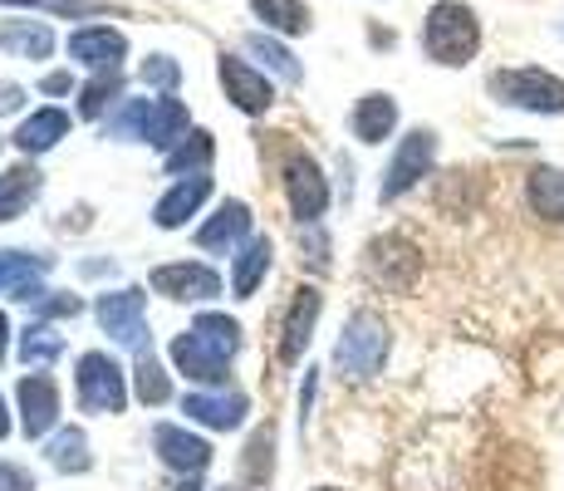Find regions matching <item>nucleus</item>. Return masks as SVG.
<instances>
[{"label":"nucleus","mask_w":564,"mask_h":491,"mask_svg":"<svg viewBox=\"0 0 564 491\" xmlns=\"http://www.w3.org/2000/svg\"><path fill=\"white\" fill-rule=\"evenodd\" d=\"M422 50H427V60L447 64V70L471 64L476 50H481V20H476V10L462 6V0H437L427 10V20H422Z\"/></svg>","instance_id":"nucleus-1"},{"label":"nucleus","mask_w":564,"mask_h":491,"mask_svg":"<svg viewBox=\"0 0 564 491\" xmlns=\"http://www.w3.org/2000/svg\"><path fill=\"white\" fill-rule=\"evenodd\" d=\"M182 128H187V108L177 98H133V104H123L108 118L113 138H138V143L153 148H167L172 138H182Z\"/></svg>","instance_id":"nucleus-2"},{"label":"nucleus","mask_w":564,"mask_h":491,"mask_svg":"<svg viewBox=\"0 0 564 491\" xmlns=\"http://www.w3.org/2000/svg\"><path fill=\"white\" fill-rule=\"evenodd\" d=\"M388 344H393L388 324L378 320V314L359 310L349 324H344L339 344H334V364H339L349 378H373L378 369H383V359H388Z\"/></svg>","instance_id":"nucleus-3"},{"label":"nucleus","mask_w":564,"mask_h":491,"mask_svg":"<svg viewBox=\"0 0 564 491\" xmlns=\"http://www.w3.org/2000/svg\"><path fill=\"white\" fill-rule=\"evenodd\" d=\"M491 94L511 108H525V114H564V79L550 70H496L491 74Z\"/></svg>","instance_id":"nucleus-4"},{"label":"nucleus","mask_w":564,"mask_h":491,"mask_svg":"<svg viewBox=\"0 0 564 491\" xmlns=\"http://www.w3.org/2000/svg\"><path fill=\"white\" fill-rule=\"evenodd\" d=\"M432 162H437V134H432V128H412L403 143H398L393 162H388L378 196H383V202H398V196H408L432 172Z\"/></svg>","instance_id":"nucleus-5"},{"label":"nucleus","mask_w":564,"mask_h":491,"mask_svg":"<svg viewBox=\"0 0 564 491\" xmlns=\"http://www.w3.org/2000/svg\"><path fill=\"white\" fill-rule=\"evenodd\" d=\"M74 384H79L84 413H123V403H128L123 369H118L108 354H84Z\"/></svg>","instance_id":"nucleus-6"},{"label":"nucleus","mask_w":564,"mask_h":491,"mask_svg":"<svg viewBox=\"0 0 564 491\" xmlns=\"http://www.w3.org/2000/svg\"><path fill=\"white\" fill-rule=\"evenodd\" d=\"M368 276L383 290L403 295V290H412V280L422 276V250L412 246L408 236H378V242L368 246Z\"/></svg>","instance_id":"nucleus-7"},{"label":"nucleus","mask_w":564,"mask_h":491,"mask_svg":"<svg viewBox=\"0 0 564 491\" xmlns=\"http://www.w3.org/2000/svg\"><path fill=\"white\" fill-rule=\"evenodd\" d=\"M285 192H290V212L300 216V222H319V212L329 206V188H324V172L319 162L310 158V152H290L285 162Z\"/></svg>","instance_id":"nucleus-8"},{"label":"nucleus","mask_w":564,"mask_h":491,"mask_svg":"<svg viewBox=\"0 0 564 491\" xmlns=\"http://www.w3.org/2000/svg\"><path fill=\"white\" fill-rule=\"evenodd\" d=\"M99 324L113 334L118 344H143V330H148V300L143 290H113V295H99Z\"/></svg>","instance_id":"nucleus-9"},{"label":"nucleus","mask_w":564,"mask_h":491,"mask_svg":"<svg viewBox=\"0 0 564 491\" xmlns=\"http://www.w3.org/2000/svg\"><path fill=\"white\" fill-rule=\"evenodd\" d=\"M15 398H20V428H25V438H45L54 428V418H59V388H54V378L25 374Z\"/></svg>","instance_id":"nucleus-10"},{"label":"nucleus","mask_w":564,"mask_h":491,"mask_svg":"<svg viewBox=\"0 0 564 491\" xmlns=\"http://www.w3.org/2000/svg\"><path fill=\"white\" fill-rule=\"evenodd\" d=\"M153 290L167 295V300H212V295H221V276H216L212 266L182 260V266H158L153 270Z\"/></svg>","instance_id":"nucleus-11"},{"label":"nucleus","mask_w":564,"mask_h":491,"mask_svg":"<svg viewBox=\"0 0 564 491\" xmlns=\"http://www.w3.org/2000/svg\"><path fill=\"white\" fill-rule=\"evenodd\" d=\"M172 364H177L187 378H197V384H221L226 378V354L212 340H202L197 330L172 340Z\"/></svg>","instance_id":"nucleus-12"},{"label":"nucleus","mask_w":564,"mask_h":491,"mask_svg":"<svg viewBox=\"0 0 564 491\" xmlns=\"http://www.w3.org/2000/svg\"><path fill=\"white\" fill-rule=\"evenodd\" d=\"M182 413H187L192 423H202V428L231 433V428H241L246 423V398L241 393H187Z\"/></svg>","instance_id":"nucleus-13"},{"label":"nucleus","mask_w":564,"mask_h":491,"mask_svg":"<svg viewBox=\"0 0 564 491\" xmlns=\"http://www.w3.org/2000/svg\"><path fill=\"white\" fill-rule=\"evenodd\" d=\"M221 84H226V94H231V104L236 108H246V114H265L270 108V84H265V74H256L246 60H231L226 54L221 60Z\"/></svg>","instance_id":"nucleus-14"},{"label":"nucleus","mask_w":564,"mask_h":491,"mask_svg":"<svg viewBox=\"0 0 564 491\" xmlns=\"http://www.w3.org/2000/svg\"><path fill=\"white\" fill-rule=\"evenodd\" d=\"M153 447H158V457L167 467H177V472H192V477H197L202 467L212 462V447H206V438H192V433L172 428V423H162V428L153 433Z\"/></svg>","instance_id":"nucleus-15"},{"label":"nucleus","mask_w":564,"mask_h":491,"mask_svg":"<svg viewBox=\"0 0 564 491\" xmlns=\"http://www.w3.org/2000/svg\"><path fill=\"white\" fill-rule=\"evenodd\" d=\"M354 138L359 143H383L388 134L398 128V98L393 94H364L359 104H354Z\"/></svg>","instance_id":"nucleus-16"},{"label":"nucleus","mask_w":564,"mask_h":491,"mask_svg":"<svg viewBox=\"0 0 564 491\" xmlns=\"http://www.w3.org/2000/svg\"><path fill=\"white\" fill-rule=\"evenodd\" d=\"M319 290H295V305H290V314H285V340H280V359L285 364H295L300 354L310 349V330H314V320H319Z\"/></svg>","instance_id":"nucleus-17"},{"label":"nucleus","mask_w":564,"mask_h":491,"mask_svg":"<svg viewBox=\"0 0 564 491\" xmlns=\"http://www.w3.org/2000/svg\"><path fill=\"white\" fill-rule=\"evenodd\" d=\"M123 35L118 30H108V25H94V30H79V35H69V54L74 60H84L89 70H118V60H123Z\"/></svg>","instance_id":"nucleus-18"},{"label":"nucleus","mask_w":564,"mask_h":491,"mask_svg":"<svg viewBox=\"0 0 564 491\" xmlns=\"http://www.w3.org/2000/svg\"><path fill=\"white\" fill-rule=\"evenodd\" d=\"M525 202L540 222L564 226V168H535L525 178Z\"/></svg>","instance_id":"nucleus-19"},{"label":"nucleus","mask_w":564,"mask_h":491,"mask_svg":"<svg viewBox=\"0 0 564 491\" xmlns=\"http://www.w3.org/2000/svg\"><path fill=\"white\" fill-rule=\"evenodd\" d=\"M206 196H212V178H202V172H197V178H187V182H177V188L158 202V212H153L158 226H162V232H177V226L197 212Z\"/></svg>","instance_id":"nucleus-20"},{"label":"nucleus","mask_w":564,"mask_h":491,"mask_svg":"<svg viewBox=\"0 0 564 491\" xmlns=\"http://www.w3.org/2000/svg\"><path fill=\"white\" fill-rule=\"evenodd\" d=\"M50 270V256H25V250H0V295L30 300L35 280Z\"/></svg>","instance_id":"nucleus-21"},{"label":"nucleus","mask_w":564,"mask_h":491,"mask_svg":"<svg viewBox=\"0 0 564 491\" xmlns=\"http://www.w3.org/2000/svg\"><path fill=\"white\" fill-rule=\"evenodd\" d=\"M64 134H69V114H64V108H40V114H30L25 124H20L15 143L25 152H45V148L59 143Z\"/></svg>","instance_id":"nucleus-22"},{"label":"nucleus","mask_w":564,"mask_h":491,"mask_svg":"<svg viewBox=\"0 0 564 491\" xmlns=\"http://www.w3.org/2000/svg\"><path fill=\"white\" fill-rule=\"evenodd\" d=\"M251 232V212H246V202H226L221 212L212 216V222L197 232V242L206 250H221V246H231V242H241V236Z\"/></svg>","instance_id":"nucleus-23"},{"label":"nucleus","mask_w":564,"mask_h":491,"mask_svg":"<svg viewBox=\"0 0 564 491\" xmlns=\"http://www.w3.org/2000/svg\"><path fill=\"white\" fill-rule=\"evenodd\" d=\"M265 270H270V242L265 236H256V242H246V250L236 256V270H231V290L241 295V300H251L256 286L265 280Z\"/></svg>","instance_id":"nucleus-24"},{"label":"nucleus","mask_w":564,"mask_h":491,"mask_svg":"<svg viewBox=\"0 0 564 491\" xmlns=\"http://www.w3.org/2000/svg\"><path fill=\"white\" fill-rule=\"evenodd\" d=\"M40 196V172L35 168H15L0 178V222H15L30 202Z\"/></svg>","instance_id":"nucleus-25"},{"label":"nucleus","mask_w":564,"mask_h":491,"mask_svg":"<svg viewBox=\"0 0 564 491\" xmlns=\"http://www.w3.org/2000/svg\"><path fill=\"white\" fill-rule=\"evenodd\" d=\"M0 50H10V54H25V60H45V54L54 50V35H50V25H25V20H10L6 30H0Z\"/></svg>","instance_id":"nucleus-26"},{"label":"nucleus","mask_w":564,"mask_h":491,"mask_svg":"<svg viewBox=\"0 0 564 491\" xmlns=\"http://www.w3.org/2000/svg\"><path fill=\"white\" fill-rule=\"evenodd\" d=\"M251 10L265 20L270 30H280V35H300V30H310V10L300 6V0H251Z\"/></svg>","instance_id":"nucleus-27"},{"label":"nucleus","mask_w":564,"mask_h":491,"mask_svg":"<svg viewBox=\"0 0 564 491\" xmlns=\"http://www.w3.org/2000/svg\"><path fill=\"white\" fill-rule=\"evenodd\" d=\"M212 152H216V143H212V134H187L177 148L167 152V172H187V178H197V172L212 162Z\"/></svg>","instance_id":"nucleus-28"},{"label":"nucleus","mask_w":564,"mask_h":491,"mask_svg":"<svg viewBox=\"0 0 564 491\" xmlns=\"http://www.w3.org/2000/svg\"><path fill=\"white\" fill-rule=\"evenodd\" d=\"M59 354H64V340L50 330V324H30V330L20 334V359H25L30 369H45Z\"/></svg>","instance_id":"nucleus-29"},{"label":"nucleus","mask_w":564,"mask_h":491,"mask_svg":"<svg viewBox=\"0 0 564 491\" xmlns=\"http://www.w3.org/2000/svg\"><path fill=\"white\" fill-rule=\"evenodd\" d=\"M50 462L59 467V472H89V442H84L79 428L59 433V438L50 442Z\"/></svg>","instance_id":"nucleus-30"},{"label":"nucleus","mask_w":564,"mask_h":491,"mask_svg":"<svg viewBox=\"0 0 564 491\" xmlns=\"http://www.w3.org/2000/svg\"><path fill=\"white\" fill-rule=\"evenodd\" d=\"M138 398L143 403H167V393H172V384H167V374H162V364L153 359V349H138Z\"/></svg>","instance_id":"nucleus-31"},{"label":"nucleus","mask_w":564,"mask_h":491,"mask_svg":"<svg viewBox=\"0 0 564 491\" xmlns=\"http://www.w3.org/2000/svg\"><path fill=\"white\" fill-rule=\"evenodd\" d=\"M246 50H251L256 60H265V70H275L285 84H300V64H295V54L280 50L275 40H265V35H246Z\"/></svg>","instance_id":"nucleus-32"},{"label":"nucleus","mask_w":564,"mask_h":491,"mask_svg":"<svg viewBox=\"0 0 564 491\" xmlns=\"http://www.w3.org/2000/svg\"><path fill=\"white\" fill-rule=\"evenodd\" d=\"M192 330H197L202 340H212V344L221 349L226 359H231L236 349H241V324H236V320H226V314H202V320L192 324Z\"/></svg>","instance_id":"nucleus-33"},{"label":"nucleus","mask_w":564,"mask_h":491,"mask_svg":"<svg viewBox=\"0 0 564 491\" xmlns=\"http://www.w3.org/2000/svg\"><path fill=\"white\" fill-rule=\"evenodd\" d=\"M118 89H123V84H118V70L99 74V79H94L89 89H84V98H79V114H84V118H99L104 108H108V98H118Z\"/></svg>","instance_id":"nucleus-34"},{"label":"nucleus","mask_w":564,"mask_h":491,"mask_svg":"<svg viewBox=\"0 0 564 491\" xmlns=\"http://www.w3.org/2000/svg\"><path fill=\"white\" fill-rule=\"evenodd\" d=\"M0 6H35L54 10V15H99V10H108V0H0Z\"/></svg>","instance_id":"nucleus-35"},{"label":"nucleus","mask_w":564,"mask_h":491,"mask_svg":"<svg viewBox=\"0 0 564 491\" xmlns=\"http://www.w3.org/2000/svg\"><path fill=\"white\" fill-rule=\"evenodd\" d=\"M25 305H30L35 314H50V320H54V314H79V310H84L74 295H50V290H30Z\"/></svg>","instance_id":"nucleus-36"},{"label":"nucleus","mask_w":564,"mask_h":491,"mask_svg":"<svg viewBox=\"0 0 564 491\" xmlns=\"http://www.w3.org/2000/svg\"><path fill=\"white\" fill-rule=\"evenodd\" d=\"M177 79H182V70L167 54H153V60L143 64V84H153V89H177Z\"/></svg>","instance_id":"nucleus-37"},{"label":"nucleus","mask_w":564,"mask_h":491,"mask_svg":"<svg viewBox=\"0 0 564 491\" xmlns=\"http://www.w3.org/2000/svg\"><path fill=\"white\" fill-rule=\"evenodd\" d=\"M260 462L270 467V433H256V438H251V462H246L251 482H260Z\"/></svg>","instance_id":"nucleus-38"},{"label":"nucleus","mask_w":564,"mask_h":491,"mask_svg":"<svg viewBox=\"0 0 564 491\" xmlns=\"http://www.w3.org/2000/svg\"><path fill=\"white\" fill-rule=\"evenodd\" d=\"M0 491H35V482H30L20 467H6V462H0Z\"/></svg>","instance_id":"nucleus-39"},{"label":"nucleus","mask_w":564,"mask_h":491,"mask_svg":"<svg viewBox=\"0 0 564 491\" xmlns=\"http://www.w3.org/2000/svg\"><path fill=\"white\" fill-rule=\"evenodd\" d=\"M20 104H25V89L20 84H0V114H15Z\"/></svg>","instance_id":"nucleus-40"},{"label":"nucleus","mask_w":564,"mask_h":491,"mask_svg":"<svg viewBox=\"0 0 564 491\" xmlns=\"http://www.w3.org/2000/svg\"><path fill=\"white\" fill-rule=\"evenodd\" d=\"M40 89H45V94H69V89H74V79H69V74H50V79L40 84Z\"/></svg>","instance_id":"nucleus-41"},{"label":"nucleus","mask_w":564,"mask_h":491,"mask_svg":"<svg viewBox=\"0 0 564 491\" xmlns=\"http://www.w3.org/2000/svg\"><path fill=\"white\" fill-rule=\"evenodd\" d=\"M10 433V413H6V398H0V438Z\"/></svg>","instance_id":"nucleus-42"},{"label":"nucleus","mask_w":564,"mask_h":491,"mask_svg":"<svg viewBox=\"0 0 564 491\" xmlns=\"http://www.w3.org/2000/svg\"><path fill=\"white\" fill-rule=\"evenodd\" d=\"M6 334H10V324H6V314H0V359H6Z\"/></svg>","instance_id":"nucleus-43"},{"label":"nucleus","mask_w":564,"mask_h":491,"mask_svg":"<svg viewBox=\"0 0 564 491\" xmlns=\"http://www.w3.org/2000/svg\"><path fill=\"white\" fill-rule=\"evenodd\" d=\"M319 491H334V487H319Z\"/></svg>","instance_id":"nucleus-44"}]
</instances>
